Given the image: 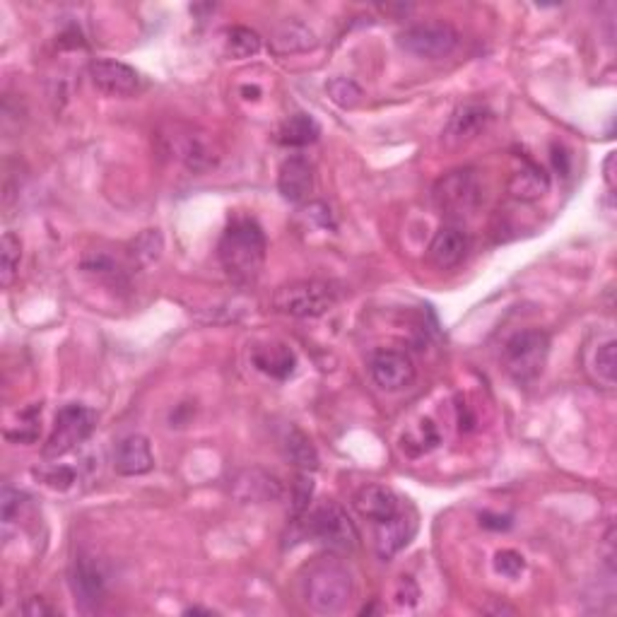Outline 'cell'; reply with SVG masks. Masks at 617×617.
I'll return each instance as SVG.
<instances>
[{"label": "cell", "instance_id": "cell-1", "mask_svg": "<svg viewBox=\"0 0 617 617\" xmlns=\"http://www.w3.org/2000/svg\"><path fill=\"white\" fill-rule=\"evenodd\" d=\"M222 268L239 285H249L261 275L266 263V234L251 217H237L229 222L217 244Z\"/></svg>", "mask_w": 617, "mask_h": 617}, {"label": "cell", "instance_id": "cell-2", "mask_svg": "<svg viewBox=\"0 0 617 617\" xmlns=\"http://www.w3.org/2000/svg\"><path fill=\"white\" fill-rule=\"evenodd\" d=\"M355 581L350 569L336 557H323L311 564L307 579H304V596L311 610L319 615H336L352 601Z\"/></svg>", "mask_w": 617, "mask_h": 617}, {"label": "cell", "instance_id": "cell-3", "mask_svg": "<svg viewBox=\"0 0 617 617\" xmlns=\"http://www.w3.org/2000/svg\"><path fill=\"white\" fill-rule=\"evenodd\" d=\"M340 287L331 280H295L280 285L273 295V309L295 319H319L338 307Z\"/></svg>", "mask_w": 617, "mask_h": 617}, {"label": "cell", "instance_id": "cell-4", "mask_svg": "<svg viewBox=\"0 0 617 617\" xmlns=\"http://www.w3.org/2000/svg\"><path fill=\"white\" fill-rule=\"evenodd\" d=\"M550 355V338L543 331H521L504 345V369L516 384H531L543 374Z\"/></svg>", "mask_w": 617, "mask_h": 617}, {"label": "cell", "instance_id": "cell-5", "mask_svg": "<svg viewBox=\"0 0 617 617\" xmlns=\"http://www.w3.org/2000/svg\"><path fill=\"white\" fill-rule=\"evenodd\" d=\"M97 413L87 405L70 403L58 410L54 432L44 446V458H61L70 454L75 446H80L94 432Z\"/></svg>", "mask_w": 617, "mask_h": 617}, {"label": "cell", "instance_id": "cell-6", "mask_svg": "<svg viewBox=\"0 0 617 617\" xmlns=\"http://www.w3.org/2000/svg\"><path fill=\"white\" fill-rule=\"evenodd\" d=\"M432 198L444 215L463 217L478 208L483 188H480V179L473 169H456L437 181Z\"/></svg>", "mask_w": 617, "mask_h": 617}, {"label": "cell", "instance_id": "cell-7", "mask_svg": "<svg viewBox=\"0 0 617 617\" xmlns=\"http://www.w3.org/2000/svg\"><path fill=\"white\" fill-rule=\"evenodd\" d=\"M309 533L316 540H321L328 550L340 552V555H350L357 548V528L350 521L338 504L326 502L311 514Z\"/></svg>", "mask_w": 617, "mask_h": 617}, {"label": "cell", "instance_id": "cell-8", "mask_svg": "<svg viewBox=\"0 0 617 617\" xmlns=\"http://www.w3.org/2000/svg\"><path fill=\"white\" fill-rule=\"evenodd\" d=\"M167 140V152L174 155L188 172L203 174L217 164V152L208 133L198 131L191 126H174V131L164 135Z\"/></svg>", "mask_w": 617, "mask_h": 617}, {"label": "cell", "instance_id": "cell-9", "mask_svg": "<svg viewBox=\"0 0 617 617\" xmlns=\"http://www.w3.org/2000/svg\"><path fill=\"white\" fill-rule=\"evenodd\" d=\"M401 49L417 58H446L458 46V32L446 22H427L415 25L398 37Z\"/></svg>", "mask_w": 617, "mask_h": 617}, {"label": "cell", "instance_id": "cell-10", "mask_svg": "<svg viewBox=\"0 0 617 617\" xmlns=\"http://www.w3.org/2000/svg\"><path fill=\"white\" fill-rule=\"evenodd\" d=\"M90 78L92 85L107 97H133L143 90V75L128 63L111 61V58L94 61L90 66Z\"/></svg>", "mask_w": 617, "mask_h": 617}, {"label": "cell", "instance_id": "cell-11", "mask_svg": "<svg viewBox=\"0 0 617 617\" xmlns=\"http://www.w3.org/2000/svg\"><path fill=\"white\" fill-rule=\"evenodd\" d=\"M415 362L403 350H379L372 357V376L384 391H403L415 381Z\"/></svg>", "mask_w": 617, "mask_h": 617}, {"label": "cell", "instance_id": "cell-12", "mask_svg": "<svg viewBox=\"0 0 617 617\" xmlns=\"http://www.w3.org/2000/svg\"><path fill=\"white\" fill-rule=\"evenodd\" d=\"M490 121H492V111L487 109V104L483 102L461 104V107L451 114L449 123H446L444 140L449 145H466L473 138H478Z\"/></svg>", "mask_w": 617, "mask_h": 617}, {"label": "cell", "instance_id": "cell-13", "mask_svg": "<svg viewBox=\"0 0 617 617\" xmlns=\"http://www.w3.org/2000/svg\"><path fill=\"white\" fill-rule=\"evenodd\" d=\"M73 593L75 601H78L85 610L97 608L104 601V591H107V579H104L102 567L90 557H80L73 567Z\"/></svg>", "mask_w": 617, "mask_h": 617}, {"label": "cell", "instance_id": "cell-14", "mask_svg": "<svg viewBox=\"0 0 617 617\" xmlns=\"http://www.w3.org/2000/svg\"><path fill=\"white\" fill-rule=\"evenodd\" d=\"M155 468V456H152L148 437L143 434H131V437L121 439L114 451V470L126 478L133 475H145Z\"/></svg>", "mask_w": 617, "mask_h": 617}, {"label": "cell", "instance_id": "cell-15", "mask_svg": "<svg viewBox=\"0 0 617 617\" xmlns=\"http://www.w3.org/2000/svg\"><path fill=\"white\" fill-rule=\"evenodd\" d=\"M355 509L364 519L384 524V521H391L393 516L401 514V499L384 485H364L355 495Z\"/></svg>", "mask_w": 617, "mask_h": 617}, {"label": "cell", "instance_id": "cell-16", "mask_svg": "<svg viewBox=\"0 0 617 617\" xmlns=\"http://www.w3.org/2000/svg\"><path fill=\"white\" fill-rule=\"evenodd\" d=\"M278 191L290 203L307 201L309 193L314 191V169L304 157H290L280 164Z\"/></svg>", "mask_w": 617, "mask_h": 617}, {"label": "cell", "instance_id": "cell-17", "mask_svg": "<svg viewBox=\"0 0 617 617\" xmlns=\"http://www.w3.org/2000/svg\"><path fill=\"white\" fill-rule=\"evenodd\" d=\"M466 251H468L466 232L456 225H446L434 234L430 244V261L437 268L449 270L466 258Z\"/></svg>", "mask_w": 617, "mask_h": 617}, {"label": "cell", "instance_id": "cell-18", "mask_svg": "<svg viewBox=\"0 0 617 617\" xmlns=\"http://www.w3.org/2000/svg\"><path fill=\"white\" fill-rule=\"evenodd\" d=\"M251 362L256 364V369H261L263 374L273 376V379H290L295 374L297 357L295 352L287 348L285 343H258L251 348Z\"/></svg>", "mask_w": 617, "mask_h": 617}, {"label": "cell", "instance_id": "cell-19", "mask_svg": "<svg viewBox=\"0 0 617 617\" xmlns=\"http://www.w3.org/2000/svg\"><path fill=\"white\" fill-rule=\"evenodd\" d=\"M234 495L242 502H273L282 495V485L275 475L266 470H246L234 483Z\"/></svg>", "mask_w": 617, "mask_h": 617}, {"label": "cell", "instance_id": "cell-20", "mask_svg": "<svg viewBox=\"0 0 617 617\" xmlns=\"http://www.w3.org/2000/svg\"><path fill=\"white\" fill-rule=\"evenodd\" d=\"M415 533V521L410 516H405V511L401 509V514L393 516L391 521H384L379 524V531H376V550L384 560H391L396 552H401L405 545L410 543Z\"/></svg>", "mask_w": 617, "mask_h": 617}, {"label": "cell", "instance_id": "cell-21", "mask_svg": "<svg viewBox=\"0 0 617 617\" xmlns=\"http://www.w3.org/2000/svg\"><path fill=\"white\" fill-rule=\"evenodd\" d=\"M550 188V179L538 164L526 162L521 167V172H516L509 181V191L511 196L521 198V201H536V198L545 196Z\"/></svg>", "mask_w": 617, "mask_h": 617}, {"label": "cell", "instance_id": "cell-22", "mask_svg": "<svg viewBox=\"0 0 617 617\" xmlns=\"http://www.w3.org/2000/svg\"><path fill=\"white\" fill-rule=\"evenodd\" d=\"M319 135L321 126L316 119H311L309 114H295L280 126L278 140L287 148H307V145L319 140Z\"/></svg>", "mask_w": 617, "mask_h": 617}, {"label": "cell", "instance_id": "cell-23", "mask_svg": "<svg viewBox=\"0 0 617 617\" xmlns=\"http://www.w3.org/2000/svg\"><path fill=\"white\" fill-rule=\"evenodd\" d=\"M273 46L280 54H295V51H307L316 46V37L309 27L302 22H282V25L273 32Z\"/></svg>", "mask_w": 617, "mask_h": 617}, {"label": "cell", "instance_id": "cell-24", "mask_svg": "<svg viewBox=\"0 0 617 617\" xmlns=\"http://www.w3.org/2000/svg\"><path fill=\"white\" fill-rule=\"evenodd\" d=\"M285 456L290 458V461L295 463L299 470H304V473L319 468V454H316L314 444H311V439L307 437V434L299 432V430L287 432Z\"/></svg>", "mask_w": 617, "mask_h": 617}, {"label": "cell", "instance_id": "cell-25", "mask_svg": "<svg viewBox=\"0 0 617 617\" xmlns=\"http://www.w3.org/2000/svg\"><path fill=\"white\" fill-rule=\"evenodd\" d=\"M227 54L237 61L251 58L261 51V37L249 27H232L227 29Z\"/></svg>", "mask_w": 617, "mask_h": 617}, {"label": "cell", "instance_id": "cell-26", "mask_svg": "<svg viewBox=\"0 0 617 617\" xmlns=\"http://www.w3.org/2000/svg\"><path fill=\"white\" fill-rule=\"evenodd\" d=\"M22 258V242L13 232L3 234V251H0V282L8 287L15 280L17 268H20Z\"/></svg>", "mask_w": 617, "mask_h": 617}, {"label": "cell", "instance_id": "cell-27", "mask_svg": "<svg viewBox=\"0 0 617 617\" xmlns=\"http://www.w3.org/2000/svg\"><path fill=\"white\" fill-rule=\"evenodd\" d=\"M437 444H439V432L432 420H422L415 432H408L403 437V451H408L410 456L427 454V451H432Z\"/></svg>", "mask_w": 617, "mask_h": 617}, {"label": "cell", "instance_id": "cell-28", "mask_svg": "<svg viewBox=\"0 0 617 617\" xmlns=\"http://www.w3.org/2000/svg\"><path fill=\"white\" fill-rule=\"evenodd\" d=\"M615 348L617 343L610 338L605 340L603 345H598L596 352H593V374H596V379L601 381L603 386H608V389L615 386Z\"/></svg>", "mask_w": 617, "mask_h": 617}, {"label": "cell", "instance_id": "cell-29", "mask_svg": "<svg viewBox=\"0 0 617 617\" xmlns=\"http://www.w3.org/2000/svg\"><path fill=\"white\" fill-rule=\"evenodd\" d=\"M326 92H328V97H331L333 102H336L338 107H343V109L357 107V104H360V99H362L360 85H357V82L350 80V78H333L326 85Z\"/></svg>", "mask_w": 617, "mask_h": 617}, {"label": "cell", "instance_id": "cell-30", "mask_svg": "<svg viewBox=\"0 0 617 617\" xmlns=\"http://www.w3.org/2000/svg\"><path fill=\"white\" fill-rule=\"evenodd\" d=\"M41 405H32V408H27L25 413H20V432L13 434V437H8L10 442H20V444H32L37 442L39 430H41Z\"/></svg>", "mask_w": 617, "mask_h": 617}, {"label": "cell", "instance_id": "cell-31", "mask_svg": "<svg viewBox=\"0 0 617 617\" xmlns=\"http://www.w3.org/2000/svg\"><path fill=\"white\" fill-rule=\"evenodd\" d=\"M495 569L499 574H504V577L516 579L524 574L526 560H524V555H519V552L502 550V552H497V557H495Z\"/></svg>", "mask_w": 617, "mask_h": 617}, {"label": "cell", "instance_id": "cell-32", "mask_svg": "<svg viewBox=\"0 0 617 617\" xmlns=\"http://www.w3.org/2000/svg\"><path fill=\"white\" fill-rule=\"evenodd\" d=\"M311 495H314V483H311V478L307 473H302L295 483V495H292V499H295V502H292V511H295V516H302L304 511L309 509Z\"/></svg>", "mask_w": 617, "mask_h": 617}, {"label": "cell", "instance_id": "cell-33", "mask_svg": "<svg viewBox=\"0 0 617 617\" xmlns=\"http://www.w3.org/2000/svg\"><path fill=\"white\" fill-rule=\"evenodd\" d=\"M37 475L44 480L46 485L54 487V490H68V487H73L75 483V473L66 466H54L49 470H41V473Z\"/></svg>", "mask_w": 617, "mask_h": 617}, {"label": "cell", "instance_id": "cell-34", "mask_svg": "<svg viewBox=\"0 0 617 617\" xmlns=\"http://www.w3.org/2000/svg\"><path fill=\"white\" fill-rule=\"evenodd\" d=\"M3 521L5 524H13L15 516H20L22 507L27 504V495H22V492L10 490V487H5L3 490Z\"/></svg>", "mask_w": 617, "mask_h": 617}, {"label": "cell", "instance_id": "cell-35", "mask_svg": "<svg viewBox=\"0 0 617 617\" xmlns=\"http://www.w3.org/2000/svg\"><path fill=\"white\" fill-rule=\"evenodd\" d=\"M396 598L401 605H415L417 598H420V589H417V584L410 577H403L401 584H398V591H396Z\"/></svg>", "mask_w": 617, "mask_h": 617}, {"label": "cell", "instance_id": "cell-36", "mask_svg": "<svg viewBox=\"0 0 617 617\" xmlns=\"http://www.w3.org/2000/svg\"><path fill=\"white\" fill-rule=\"evenodd\" d=\"M480 524H483L485 528H490V531H507V528H511V519L509 516L483 514L480 516Z\"/></svg>", "mask_w": 617, "mask_h": 617}, {"label": "cell", "instance_id": "cell-37", "mask_svg": "<svg viewBox=\"0 0 617 617\" xmlns=\"http://www.w3.org/2000/svg\"><path fill=\"white\" fill-rule=\"evenodd\" d=\"M613 164H615V152H610V157H608V160H605V179H608V186H610V188H615Z\"/></svg>", "mask_w": 617, "mask_h": 617}, {"label": "cell", "instance_id": "cell-38", "mask_svg": "<svg viewBox=\"0 0 617 617\" xmlns=\"http://www.w3.org/2000/svg\"><path fill=\"white\" fill-rule=\"evenodd\" d=\"M25 613L29 615H41V613H51V608H46V605H37V598H34V605H27Z\"/></svg>", "mask_w": 617, "mask_h": 617}]
</instances>
